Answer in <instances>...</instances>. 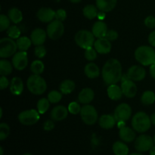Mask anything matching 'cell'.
<instances>
[{
  "instance_id": "cell-38",
  "label": "cell",
  "mask_w": 155,
  "mask_h": 155,
  "mask_svg": "<svg viewBox=\"0 0 155 155\" xmlns=\"http://www.w3.org/2000/svg\"><path fill=\"white\" fill-rule=\"evenodd\" d=\"M11 20L9 19L8 16L5 15H0V31L3 32L7 30L10 27Z\"/></svg>"
},
{
  "instance_id": "cell-46",
  "label": "cell",
  "mask_w": 155,
  "mask_h": 155,
  "mask_svg": "<svg viewBox=\"0 0 155 155\" xmlns=\"http://www.w3.org/2000/svg\"><path fill=\"white\" fill-rule=\"evenodd\" d=\"M9 85H10V83H9L6 76H1V78H0V89L4 90Z\"/></svg>"
},
{
  "instance_id": "cell-50",
  "label": "cell",
  "mask_w": 155,
  "mask_h": 155,
  "mask_svg": "<svg viewBox=\"0 0 155 155\" xmlns=\"http://www.w3.org/2000/svg\"><path fill=\"white\" fill-rule=\"evenodd\" d=\"M105 13L106 12H101V11H100V12H98L97 18H98V20H99V21H103V20L105 18Z\"/></svg>"
},
{
  "instance_id": "cell-34",
  "label": "cell",
  "mask_w": 155,
  "mask_h": 155,
  "mask_svg": "<svg viewBox=\"0 0 155 155\" xmlns=\"http://www.w3.org/2000/svg\"><path fill=\"white\" fill-rule=\"evenodd\" d=\"M44 69H45V65L43 62L40 60L34 61L32 62L30 65V71L33 73V74H36V75H40L41 74H42Z\"/></svg>"
},
{
  "instance_id": "cell-27",
  "label": "cell",
  "mask_w": 155,
  "mask_h": 155,
  "mask_svg": "<svg viewBox=\"0 0 155 155\" xmlns=\"http://www.w3.org/2000/svg\"><path fill=\"white\" fill-rule=\"evenodd\" d=\"M75 83L73 80H65L61 82L60 86H59V89H60L61 92L62 94L68 95V94H71L75 89Z\"/></svg>"
},
{
  "instance_id": "cell-56",
  "label": "cell",
  "mask_w": 155,
  "mask_h": 155,
  "mask_svg": "<svg viewBox=\"0 0 155 155\" xmlns=\"http://www.w3.org/2000/svg\"><path fill=\"white\" fill-rule=\"evenodd\" d=\"M0 112H1V113H0V117L2 118V108H0Z\"/></svg>"
},
{
  "instance_id": "cell-17",
  "label": "cell",
  "mask_w": 155,
  "mask_h": 155,
  "mask_svg": "<svg viewBox=\"0 0 155 155\" xmlns=\"http://www.w3.org/2000/svg\"><path fill=\"white\" fill-rule=\"evenodd\" d=\"M47 33L44 30L41 28H36L32 31L30 35V39H31L32 43L33 45H42L46 40Z\"/></svg>"
},
{
  "instance_id": "cell-39",
  "label": "cell",
  "mask_w": 155,
  "mask_h": 155,
  "mask_svg": "<svg viewBox=\"0 0 155 155\" xmlns=\"http://www.w3.org/2000/svg\"><path fill=\"white\" fill-rule=\"evenodd\" d=\"M10 133V127L5 123L0 124V140L3 141L7 139Z\"/></svg>"
},
{
  "instance_id": "cell-4",
  "label": "cell",
  "mask_w": 155,
  "mask_h": 155,
  "mask_svg": "<svg viewBox=\"0 0 155 155\" xmlns=\"http://www.w3.org/2000/svg\"><path fill=\"white\" fill-rule=\"evenodd\" d=\"M28 90L33 95H42L46 91L47 83L40 75L33 74L27 80Z\"/></svg>"
},
{
  "instance_id": "cell-43",
  "label": "cell",
  "mask_w": 155,
  "mask_h": 155,
  "mask_svg": "<svg viewBox=\"0 0 155 155\" xmlns=\"http://www.w3.org/2000/svg\"><path fill=\"white\" fill-rule=\"evenodd\" d=\"M67 18V12L64 9L60 8L55 12V19L63 22Z\"/></svg>"
},
{
  "instance_id": "cell-23",
  "label": "cell",
  "mask_w": 155,
  "mask_h": 155,
  "mask_svg": "<svg viewBox=\"0 0 155 155\" xmlns=\"http://www.w3.org/2000/svg\"><path fill=\"white\" fill-rule=\"evenodd\" d=\"M119 136L124 142H132L136 139V133L133 129L128 127H124L120 129Z\"/></svg>"
},
{
  "instance_id": "cell-36",
  "label": "cell",
  "mask_w": 155,
  "mask_h": 155,
  "mask_svg": "<svg viewBox=\"0 0 155 155\" xmlns=\"http://www.w3.org/2000/svg\"><path fill=\"white\" fill-rule=\"evenodd\" d=\"M62 98V93L61 92L56 90H52L48 94V99L49 100L50 103L56 104L59 102Z\"/></svg>"
},
{
  "instance_id": "cell-25",
  "label": "cell",
  "mask_w": 155,
  "mask_h": 155,
  "mask_svg": "<svg viewBox=\"0 0 155 155\" xmlns=\"http://www.w3.org/2000/svg\"><path fill=\"white\" fill-rule=\"evenodd\" d=\"M107 92L109 98L111 100H114V101H118L124 95L121 87H120L117 84H112L108 86Z\"/></svg>"
},
{
  "instance_id": "cell-21",
  "label": "cell",
  "mask_w": 155,
  "mask_h": 155,
  "mask_svg": "<svg viewBox=\"0 0 155 155\" xmlns=\"http://www.w3.org/2000/svg\"><path fill=\"white\" fill-rule=\"evenodd\" d=\"M10 92L14 95H20L24 91V83L20 77H15L11 80Z\"/></svg>"
},
{
  "instance_id": "cell-53",
  "label": "cell",
  "mask_w": 155,
  "mask_h": 155,
  "mask_svg": "<svg viewBox=\"0 0 155 155\" xmlns=\"http://www.w3.org/2000/svg\"><path fill=\"white\" fill-rule=\"evenodd\" d=\"M150 154L155 155V146H153L152 148L150 149Z\"/></svg>"
},
{
  "instance_id": "cell-54",
  "label": "cell",
  "mask_w": 155,
  "mask_h": 155,
  "mask_svg": "<svg viewBox=\"0 0 155 155\" xmlns=\"http://www.w3.org/2000/svg\"><path fill=\"white\" fill-rule=\"evenodd\" d=\"M69 1L71 2H73V3H79V2H80L82 0H69Z\"/></svg>"
},
{
  "instance_id": "cell-52",
  "label": "cell",
  "mask_w": 155,
  "mask_h": 155,
  "mask_svg": "<svg viewBox=\"0 0 155 155\" xmlns=\"http://www.w3.org/2000/svg\"><path fill=\"white\" fill-rule=\"evenodd\" d=\"M150 117H151V124H154V125H155V113L152 114H151V116Z\"/></svg>"
},
{
  "instance_id": "cell-45",
  "label": "cell",
  "mask_w": 155,
  "mask_h": 155,
  "mask_svg": "<svg viewBox=\"0 0 155 155\" xmlns=\"http://www.w3.org/2000/svg\"><path fill=\"white\" fill-rule=\"evenodd\" d=\"M118 33L115 31L114 30H108L107 34H106L105 38L108 39L109 41H115L118 38Z\"/></svg>"
},
{
  "instance_id": "cell-42",
  "label": "cell",
  "mask_w": 155,
  "mask_h": 155,
  "mask_svg": "<svg viewBox=\"0 0 155 155\" xmlns=\"http://www.w3.org/2000/svg\"><path fill=\"white\" fill-rule=\"evenodd\" d=\"M46 48L43 45H36L34 49V54L38 58H42L46 54Z\"/></svg>"
},
{
  "instance_id": "cell-9",
  "label": "cell",
  "mask_w": 155,
  "mask_h": 155,
  "mask_svg": "<svg viewBox=\"0 0 155 155\" xmlns=\"http://www.w3.org/2000/svg\"><path fill=\"white\" fill-rule=\"evenodd\" d=\"M46 33L50 39L57 40L63 36L64 33V26L61 21L55 19L50 22L47 26Z\"/></svg>"
},
{
  "instance_id": "cell-28",
  "label": "cell",
  "mask_w": 155,
  "mask_h": 155,
  "mask_svg": "<svg viewBox=\"0 0 155 155\" xmlns=\"http://www.w3.org/2000/svg\"><path fill=\"white\" fill-rule=\"evenodd\" d=\"M9 19L11 20L12 23L17 24L18 23L21 22L23 20V14L20 9L18 8H12L8 11V13Z\"/></svg>"
},
{
  "instance_id": "cell-20",
  "label": "cell",
  "mask_w": 155,
  "mask_h": 155,
  "mask_svg": "<svg viewBox=\"0 0 155 155\" xmlns=\"http://www.w3.org/2000/svg\"><path fill=\"white\" fill-rule=\"evenodd\" d=\"M95 97L94 91L90 88H84L80 92L78 95V100L81 104H89L92 102Z\"/></svg>"
},
{
  "instance_id": "cell-49",
  "label": "cell",
  "mask_w": 155,
  "mask_h": 155,
  "mask_svg": "<svg viewBox=\"0 0 155 155\" xmlns=\"http://www.w3.org/2000/svg\"><path fill=\"white\" fill-rule=\"evenodd\" d=\"M150 74H151V77L155 79V63L150 66Z\"/></svg>"
},
{
  "instance_id": "cell-55",
  "label": "cell",
  "mask_w": 155,
  "mask_h": 155,
  "mask_svg": "<svg viewBox=\"0 0 155 155\" xmlns=\"http://www.w3.org/2000/svg\"><path fill=\"white\" fill-rule=\"evenodd\" d=\"M3 154H4L3 148H2V147H1V148H0V155H3Z\"/></svg>"
},
{
  "instance_id": "cell-6",
  "label": "cell",
  "mask_w": 155,
  "mask_h": 155,
  "mask_svg": "<svg viewBox=\"0 0 155 155\" xmlns=\"http://www.w3.org/2000/svg\"><path fill=\"white\" fill-rule=\"evenodd\" d=\"M17 42L10 37H5L0 39V57L7 58L17 52Z\"/></svg>"
},
{
  "instance_id": "cell-1",
  "label": "cell",
  "mask_w": 155,
  "mask_h": 155,
  "mask_svg": "<svg viewBox=\"0 0 155 155\" xmlns=\"http://www.w3.org/2000/svg\"><path fill=\"white\" fill-rule=\"evenodd\" d=\"M102 79L105 84H117L122 78V65L120 62L115 58H110L107 61L103 66L101 71Z\"/></svg>"
},
{
  "instance_id": "cell-10",
  "label": "cell",
  "mask_w": 155,
  "mask_h": 155,
  "mask_svg": "<svg viewBox=\"0 0 155 155\" xmlns=\"http://www.w3.org/2000/svg\"><path fill=\"white\" fill-rule=\"evenodd\" d=\"M154 139L148 135H141L135 142V148L138 151L143 152V151H150L151 148L154 146Z\"/></svg>"
},
{
  "instance_id": "cell-32",
  "label": "cell",
  "mask_w": 155,
  "mask_h": 155,
  "mask_svg": "<svg viewBox=\"0 0 155 155\" xmlns=\"http://www.w3.org/2000/svg\"><path fill=\"white\" fill-rule=\"evenodd\" d=\"M8 61L5 59H2L0 61V74L1 76L10 75L13 71V67Z\"/></svg>"
},
{
  "instance_id": "cell-30",
  "label": "cell",
  "mask_w": 155,
  "mask_h": 155,
  "mask_svg": "<svg viewBox=\"0 0 155 155\" xmlns=\"http://www.w3.org/2000/svg\"><path fill=\"white\" fill-rule=\"evenodd\" d=\"M16 42L18 50L21 51H27L32 44L31 39L27 36H21L17 39Z\"/></svg>"
},
{
  "instance_id": "cell-33",
  "label": "cell",
  "mask_w": 155,
  "mask_h": 155,
  "mask_svg": "<svg viewBox=\"0 0 155 155\" xmlns=\"http://www.w3.org/2000/svg\"><path fill=\"white\" fill-rule=\"evenodd\" d=\"M141 101L145 105H151L155 101V94L152 91H145L141 97Z\"/></svg>"
},
{
  "instance_id": "cell-7",
  "label": "cell",
  "mask_w": 155,
  "mask_h": 155,
  "mask_svg": "<svg viewBox=\"0 0 155 155\" xmlns=\"http://www.w3.org/2000/svg\"><path fill=\"white\" fill-rule=\"evenodd\" d=\"M82 120L89 126L94 125L98 120V113L95 107L90 104H84L80 111Z\"/></svg>"
},
{
  "instance_id": "cell-57",
  "label": "cell",
  "mask_w": 155,
  "mask_h": 155,
  "mask_svg": "<svg viewBox=\"0 0 155 155\" xmlns=\"http://www.w3.org/2000/svg\"><path fill=\"white\" fill-rule=\"evenodd\" d=\"M130 155H143V154H139V153H133V154H130Z\"/></svg>"
},
{
  "instance_id": "cell-48",
  "label": "cell",
  "mask_w": 155,
  "mask_h": 155,
  "mask_svg": "<svg viewBox=\"0 0 155 155\" xmlns=\"http://www.w3.org/2000/svg\"><path fill=\"white\" fill-rule=\"evenodd\" d=\"M148 42L152 47H155V30L151 32L148 36Z\"/></svg>"
},
{
  "instance_id": "cell-40",
  "label": "cell",
  "mask_w": 155,
  "mask_h": 155,
  "mask_svg": "<svg viewBox=\"0 0 155 155\" xmlns=\"http://www.w3.org/2000/svg\"><path fill=\"white\" fill-rule=\"evenodd\" d=\"M97 51L95 50V48H87V49H85V58H86V60L89 61H92L95 60L97 58Z\"/></svg>"
},
{
  "instance_id": "cell-3",
  "label": "cell",
  "mask_w": 155,
  "mask_h": 155,
  "mask_svg": "<svg viewBox=\"0 0 155 155\" xmlns=\"http://www.w3.org/2000/svg\"><path fill=\"white\" fill-rule=\"evenodd\" d=\"M131 124L135 131L139 133H145L151 126V117L145 112L139 111L132 118Z\"/></svg>"
},
{
  "instance_id": "cell-15",
  "label": "cell",
  "mask_w": 155,
  "mask_h": 155,
  "mask_svg": "<svg viewBox=\"0 0 155 155\" xmlns=\"http://www.w3.org/2000/svg\"><path fill=\"white\" fill-rule=\"evenodd\" d=\"M94 48L97 51V52L101 54H106L109 53L111 50V43L110 41L104 38H99L95 40L94 43Z\"/></svg>"
},
{
  "instance_id": "cell-58",
  "label": "cell",
  "mask_w": 155,
  "mask_h": 155,
  "mask_svg": "<svg viewBox=\"0 0 155 155\" xmlns=\"http://www.w3.org/2000/svg\"><path fill=\"white\" fill-rule=\"evenodd\" d=\"M24 155H33V154H28V153H27V154H24Z\"/></svg>"
},
{
  "instance_id": "cell-19",
  "label": "cell",
  "mask_w": 155,
  "mask_h": 155,
  "mask_svg": "<svg viewBox=\"0 0 155 155\" xmlns=\"http://www.w3.org/2000/svg\"><path fill=\"white\" fill-rule=\"evenodd\" d=\"M107 31H108V29H107V24L103 21H96L92 26V33L95 36V37L98 38V39L105 37Z\"/></svg>"
},
{
  "instance_id": "cell-29",
  "label": "cell",
  "mask_w": 155,
  "mask_h": 155,
  "mask_svg": "<svg viewBox=\"0 0 155 155\" xmlns=\"http://www.w3.org/2000/svg\"><path fill=\"white\" fill-rule=\"evenodd\" d=\"M114 153L115 155H128L129 148L124 142H116L114 143L112 147Z\"/></svg>"
},
{
  "instance_id": "cell-35",
  "label": "cell",
  "mask_w": 155,
  "mask_h": 155,
  "mask_svg": "<svg viewBox=\"0 0 155 155\" xmlns=\"http://www.w3.org/2000/svg\"><path fill=\"white\" fill-rule=\"evenodd\" d=\"M50 106V101L48 98H42L38 101L37 104H36V107H37V110L40 114H44L47 110H48Z\"/></svg>"
},
{
  "instance_id": "cell-44",
  "label": "cell",
  "mask_w": 155,
  "mask_h": 155,
  "mask_svg": "<svg viewBox=\"0 0 155 155\" xmlns=\"http://www.w3.org/2000/svg\"><path fill=\"white\" fill-rule=\"evenodd\" d=\"M144 23H145V25L148 28H155V17L152 16V15L148 16L145 18V21H144Z\"/></svg>"
},
{
  "instance_id": "cell-5",
  "label": "cell",
  "mask_w": 155,
  "mask_h": 155,
  "mask_svg": "<svg viewBox=\"0 0 155 155\" xmlns=\"http://www.w3.org/2000/svg\"><path fill=\"white\" fill-rule=\"evenodd\" d=\"M75 42L77 45L83 49L91 48L95 43V36L92 32L87 30H80L76 33Z\"/></svg>"
},
{
  "instance_id": "cell-31",
  "label": "cell",
  "mask_w": 155,
  "mask_h": 155,
  "mask_svg": "<svg viewBox=\"0 0 155 155\" xmlns=\"http://www.w3.org/2000/svg\"><path fill=\"white\" fill-rule=\"evenodd\" d=\"M83 13L87 19L92 20L98 16V8L94 5H88L83 8Z\"/></svg>"
},
{
  "instance_id": "cell-8",
  "label": "cell",
  "mask_w": 155,
  "mask_h": 155,
  "mask_svg": "<svg viewBox=\"0 0 155 155\" xmlns=\"http://www.w3.org/2000/svg\"><path fill=\"white\" fill-rule=\"evenodd\" d=\"M40 114L35 109L26 110L21 112L18 115V120L24 126H33L39 120Z\"/></svg>"
},
{
  "instance_id": "cell-2",
  "label": "cell",
  "mask_w": 155,
  "mask_h": 155,
  "mask_svg": "<svg viewBox=\"0 0 155 155\" xmlns=\"http://www.w3.org/2000/svg\"><path fill=\"white\" fill-rule=\"evenodd\" d=\"M136 60L143 66H151L155 63V50L148 45L138 47L134 53Z\"/></svg>"
},
{
  "instance_id": "cell-47",
  "label": "cell",
  "mask_w": 155,
  "mask_h": 155,
  "mask_svg": "<svg viewBox=\"0 0 155 155\" xmlns=\"http://www.w3.org/2000/svg\"><path fill=\"white\" fill-rule=\"evenodd\" d=\"M54 128V123L53 120H47L43 124V129L45 131H51Z\"/></svg>"
},
{
  "instance_id": "cell-51",
  "label": "cell",
  "mask_w": 155,
  "mask_h": 155,
  "mask_svg": "<svg viewBox=\"0 0 155 155\" xmlns=\"http://www.w3.org/2000/svg\"><path fill=\"white\" fill-rule=\"evenodd\" d=\"M117 123V127L119 129L123 128V127H126V122L125 121H118Z\"/></svg>"
},
{
  "instance_id": "cell-12",
  "label": "cell",
  "mask_w": 155,
  "mask_h": 155,
  "mask_svg": "<svg viewBox=\"0 0 155 155\" xmlns=\"http://www.w3.org/2000/svg\"><path fill=\"white\" fill-rule=\"evenodd\" d=\"M12 64L18 71H23L28 65V57L26 51H19L16 52L12 58Z\"/></svg>"
},
{
  "instance_id": "cell-14",
  "label": "cell",
  "mask_w": 155,
  "mask_h": 155,
  "mask_svg": "<svg viewBox=\"0 0 155 155\" xmlns=\"http://www.w3.org/2000/svg\"><path fill=\"white\" fill-rule=\"evenodd\" d=\"M36 17L41 22L50 23L55 18V12L50 8H41L38 10Z\"/></svg>"
},
{
  "instance_id": "cell-24",
  "label": "cell",
  "mask_w": 155,
  "mask_h": 155,
  "mask_svg": "<svg viewBox=\"0 0 155 155\" xmlns=\"http://www.w3.org/2000/svg\"><path fill=\"white\" fill-rule=\"evenodd\" d=\"M117 2V0H96V6L101 12H109L116 7Z\"/></svg>"
},
{
  "instance_id": "cell-13",
  "label": "cell",
  "mask_w": 155,
  "mask_h": 155,
  "mask_svg": "<svg viewBox=\"0 0 155 155\" xmlns=\"http://www.w3.org/2000/svg\"><path fill=\"white\" fill-rule=\"evenodd\" d=\"M127 74L130 80L133 81H141L145 79L146 76V71L143 67L139 65H133L129 68Z\"/></svg>"
},
{
  "instance_id": "cell-22",
  "label": "cell",
  "mask_w": 155,
  "mask_h": 155,
  "mask_svg": "<svg viewBox=\"0 0 155 155\" xmlns=\"http://www.w3.org/2000/svg\"><path fill=\"white\" fill-rule=\"evenodd\" d=\"M117 123L114 115L110 114H104L101 116V117L98 120V124L99 126L102 129L104 130H109V129L113 128Z\"/></svg>"
},
{
  "instance_id": "cell-41",
  "label": "cell",
  "mask_w": 155,
  "mask_h": 155,
  "mask_svg": "<svg viewBox=\"0 0 155 155\" xmlns=\"http://www.w3.org/2000/svg\"><path fill=\"white\" fill-rule=\"evenodd\" d=\"M68 111L69 113L72 114L77 115L78 114H80V111H81V108L80 104L78 102H76V101H74V102L70 103L68 107Z\"/></svg>"
},
{
  "instance_id": "cell-59",
  "label": "cell",
  "mask_w": 155,
  "mask_h": 155,
  "mask_svg": "<svg viewBox=\"0 0 155 155\" xmlns=\"http://www.w3.org/2000/svg\"><path fill=\"white\" fill-rule=\"evenodd\" d=\"M154 144H155V135H154Z\"/></svg>"
},
{
  "instance_id": "cell-37",
  "label": "cell",
  "mask_w": 155,
  "mask_h": 155,
  "mask_svg": "<svg viewBox=\"0 0 155 155\" xmlns=\"http://www.w3.org/2000/svg\"><path fill=\"white\" fill-rule=\"evenodd\" d=\"M7 34L8 37L12 39H18L21 36V30L16 25L10 26V27L7 30Z\"/></svg>"
},
{
  "instance_id": "cell-26",
  "label": "cell",
  "mask_w": 155,
  "mask_h": 155,
  "mask_svg": "<svg viewBox=\"0 0 155 155\" xmlns=\"http://www.w3.org/2000/svg\"><path fill=\"white\" fill-rule=\"evenodd\" d=\"M85 75L89 79H95L98 78L100 75L99 68L95 64V63L87 64L84 68Z\"/></svg>"
},
{
  "instance_id": "cell-16",
  "label": "cell",
  "mask_w": 155,
  "mask_h": 155,
  "mask_svg": "<svg viewBox=\"0 0 155 155\" xmlns=\"http://www.w3.org/2000/svg\"><path fill=\"white\" fill-rule=\"evenodd\" d=\"M121 89H122L124 95H125L127 98H134L137 93V86L134 83V81L131 80L122 82Z\"/></svg>"
},
{
  "instance_id": "cell-18",
  "label": "cell",
  "mask_w": 155,
  "mask_h": 155,
  "mask_svg": "<svg viewBox=\"0 0 155 155\" xmlns=\"http://www.w3.org/2000/svg\"><path fill=\"white\" fill-rule=\"evenodd\" d=\"M68 108L64 105H58L51 111V118L54 121H61L66 119L68 115Z\"/></svg>"
},
{
  "instance_id": "cell-11",
  "label": "cell",
  "mask_w": 155,
  "mask_h": 155,
  "mask_svg": "<svg viewBox=\"0 0 155 155\" xmlns=\"http://www.w3.org/2000/svg\"><path fill=\"white\" fill-rule=\"evenodd\" d=\"M117 122L118 121H125L127 122L132 116V108L128 104L122 103L116 107L114 113Z\"/></svg>"
}]
</instances>
